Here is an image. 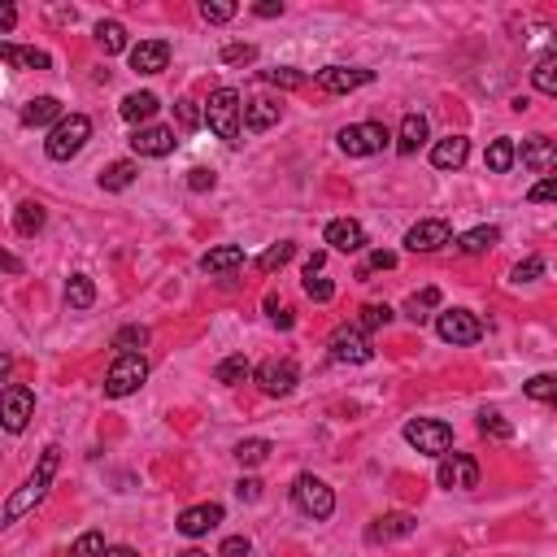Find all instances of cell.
Listing matches in <instances>:
<instances>
[{
    "mask_svg": "<svg viewBox=\"0 0 557 557\" xmlns=\"http://www.w3.org/2000/svg\"><path fill=\"white\" fill-rule=\"evenodd\" d=\"M57 466H61V449L57 444H48V449H44V458H40V466H35V475L26 479L18 492L9 497V505H5V522H18L22 514H31V510L48 497V483H53V475H57Z\"/></svg>",
    "mask_w": 557,
    "mask_h": 557,
    "instance_id": "6da1fadb",
    "label": "cell"
},
{
    "mask_svg": "<svg viewBox=\"0 0 557 557\" xmlns=\"http://www.w3.org/2000/svg\"><path fill=\"white\" fill-rule=\"evenodd\" d=\"M205 122L209 131L222 139V144H239V131H244V105H239L236 87H218L209 105H205Z\"/></svg>",
    "mask_w": 557,
    "mask_h": 557,
    "instance_id": "7a4b0ae2",
    "label": "cell"
},
{
    "mask_svg": "<svg viewBox=\"0 0 557 557\" xmlns=\"http://www.w3.org/2000/svg\"><path fill=\"white\" fill-rule=\"evenodd\" d=\"M92 139V122L83 118V114H70V118H61L53 131H48V139H44V153L53 161H70L83 153V144Z\"/></svg>",
    "mask_w": 557,
    "mask_h": 557,
    "instance_id": "3957f363",
    "label": "cell"
},
{
    "mask_svg": "<svg viewBox=\"0 0 557 557\" xmlns=\"http://www.w3.org/2000/svg\"><path fill=\"white\" fill-rule=\"evenodd\" d=\"M144 379H148V361H144V353H118L114 358V366L105 370V397H131V392H139L144 388Z\"/></svg>",
    "mask_w": 557,
    "mask_h": 557,
    "instance_id": "277c9868",
    "label": "cell"
},
{
    "mask_svg": "<svg viewBox=\"0 0 557 557\" xmlns=\"http://www.w3.org/2000/svg\"><path fill=\"white\" fill-rule=\"evenodd\" d=\"M292 505H297L305 518H314V522H327V518L336 514V492L314 475H300L292 483Z\"/></svg>",
    "mask_w": 557,
    "mask_h": 557,
    "instance_id": "5b68a950",
    "label": "cell"
},
{
    "mask_svg": "<svg viewBox=\"0 0 557 557\" xmlns=\"http://www.w3.org/2000/svg\"><path fill=\"white\" fill-rule=\"evenodd\" d=\"M405 440L414 444L418 453H427V458H444L453 449V427L440 422V418H410L405 422Z\"/></svg>",
    "mask_w": 557,
    "mask_h": 557,
    "instance_id": "8992f818",
    "label": "cell"
},
{
    "mask_svg": "<svg viewBox=\"0 0 557 557\" xmlns=\"http://www.w3.org/2000/svg\"><path fill=\"white\" fill-rule=\"evenodd\" d=\"M388 127L383 122H353V127H344L336 136L339 153H349V157H375L383 153V144H388Z\"/></svg>",
    "mask_w": 557,
    "mask_h": 557,
    "instance_id": "52a82bcc",
    "label": "cell"
},
{
    "mask_svg": "<svg viewBox=\"0 0 557 557\" xmlns=\"http://www.w3.org/2000/svg\"><path fill=\"white\" fill-rule=\"evenodd\" d=\"M31 414H35V392H31V388H22V383H9V388H5V400H0V418H5V431H9V436L26 431Z\"/></svg>",
    "mask_w": 557,
    "mask_h": 557,
    "instance_id": "ba28073f",
    "label": "cell"
},
{
    "mask_svg": "<svg viewBox=\"0 0 557 557\" xmlns=\"http://www.w3.org/2000/svg\"><path fill=\"white\" fill-rule=\"evenodd\" d=\"M436 331L444 344H479L483 339V322L471 309H444L436 319Z\"/></svg>",
    "mask_w": 557,
    "mask_h": 557,
    "instance_id": "9c48e42d",
    "label": "cell"
},
{
    "mask_svg": "<svg viewBox=\"0 0 557 557\" xmlns=\"http://www.w3.org/2000/svg\"><path fill=\"white\" fill-rule=\"evenodd\" d=\"M297 383H300V370L292 358H270L258 366V388L266 397H288Z\"/></svg>",
    "mask_w": 557,
    "mask_h": 557,
    "instance_id": "30bf717a",
    "label": "cell"
},
{
    "mask_svg": "<svg viewBox=\"0 0 557 557\" xmlns=\"http://www.w3.org/2000/svg\"><path fill=\"white\" fill-rule=\"evenodd\" d=\"M375 358V349H370V339L361 327H339L336 336H331V361L339 366H361V361Z\"/></svg>",
    "mask_w": 557,
    "mask_h": 557,
    "instance_id": "8fae6325",
    "label": "cell"
},
{
    "mask_svg": "<svg viewBox=\"0 0 557 557\" xmlns=\"http://www.w3.org/2000/svg\"><path fill=\"white\" fill-rule=\"evenodd\" d=\"M440 488H458V492H466V488H479V461L475 458H466V453H444L440 458Z\"/></svg>",
    "mask_w": 557,
    "mask_h": 557,
    "instance_id": "7c38bea8",
    "label": "cell"
},
{
    "mask_svg": "<svg viewBox=\"0 0 557 557\" xmlns=\"http://www.w3.org/2000/svg\"><path fill=\"white\" fill-rule=\"evenodd\" d=\"M444 244H453V227L444 218H427V222H418V227L405 231V248H410V253H436Z\"/></svg>",
    "mask_w": 557,
    "mask_h": 557,
    "instance_id": "4fadbf2b",
    "label": "cell"
},
{
    "mask_svg": "<svg viewBox=\"0 0 557 557\" xmlns=\"http://www.w3.org/2000/svg\"><path fill=\"white\" fill-rule=\"evenodd\" d=\"M518 161L532 170V175H540V179H553L557 175V139H527L522 148H518Z\"/></svg>",
    "mask_w": 557,
    "mask_h": 557,
    "instance_id": "5bb4252c",
    "label": "cell"
},
{
    "mask_svg": "<svg viewBox=\"0 0 557 557\" xmlns=\"http://www.w3.org/2000/svg\"><path fill=\"white\" fill-rule=\"evenodd\" d=\"M175 131L170 127H136V136H131V148H136L139 157H170L175 153Z\"/></svg>",
    "mask_w": 557,
    "mask_h": 557,
    "instance_id": "9a60e30c",
    "label": "cell"
},
{
    "mask_svg": "<svg viewBox=\"0 0 557 557\" xmlns=\"http://www.w3.org/2000/svg\"><path fill=\"white\" fill-rule=\"evenodd\" d=\"M370 79H375V70H358V66H327V70H319L322 92H358Z\"/></svg>",
    "mask_w": 557,
    "mask_h": 557,
    "instance_id": "2e32d148",
    "label": "cell"
},
{
    "mask_svg": "<svg viewBox=\"0 0 557 557\" xmlns=\"http://www.w3.org/2000/svg\"><path fill=\"white\" fill-rule=\"evenodd\" d=\"M170 66V44L166 40H139L131 48V70L136 75H161Z\"/></svg>",
    "mask_w": 557,
    "mask_h": 557,
    "instance_id": "e0dca14e",
    "label": "cell"
},
{
    "mask_svg": "<svg viewBox=\"0 0 557 557\" xmlns=\"http://www.w3.org/2000/svg\"><path fill=\"white\" fill-rule=\"evenodd\" d=\"M218 522H222V505H218V501H205V505H192V510H183L175 527H179L183 536L197 540V536H205V532H214Z\"/></svg>",
    "mask_w": 557,
    "mask_h": 557,
    "instance_id": "ac0fdd59",
    "label": "cell"
},
{
    "mask_svg": "<svg viewBox=\"0 0 557 557\" xmlns=\"http://www.w3.org/2000/svg\"><path fill=\"white\" fill-rule=\"evenodd\" d=\"M327 244L336 253H361L366 248V231L353 218H336V222H327Z\"/></svg>",
    "mask_w": 557,
    "mask_h": 557,
    "instance_id": "d6986e66",
    "label": "cell"
},
{
    "mask_svg": "<svg viewBox=\"0 0 557 557\" xmlns=\"http://www.w3.org/2000/svg\"><path fill=\"white\" fill-rule=\"evenodd\" d=\"M466 157H471V139L466 136H444L436 148H431V166H436V170H461Z\"/></svg>",
    "mask_w": 557,
    "mask_h": 557,
    "instance_id": "ffe728a7",
    "label": "cell"
},
{
    "mask_svg": "<svg viewBox=\"0 0 557 557\" xmlns=\"http://www.w3.org/2000/svg\"><path fill=\"white\" fill-rule=\"evenodd\" d=\"M410 532H414V518L410 514H383L370 522L366 540H370V544H392V540H405Z\"/></svg>",
    "mask_w": 557,
    "mask_h": 557,
    "instance_id": "44dd1931",
    "label": "cell"
},
{
    "mask_svg": "<svg viewBox=\"0 0 557 557\" xmlns=\"http://www.w3.org/2000/svg\"><path fill=\"white\" fill-rule=\"evenodd\" d=\"M278 114H283V105L270 96H253V100H244V127L248 131H270L278 122Z\"/></svg>",
    "mask_w": 557,
    "mask_h": 557,
    "instance_id": "7402d4cb",
    "label": "cell"
},
{
    "mask_svg": "<svg viewBox=\"0 0 557 557\" xmlns=\"http://www.w3.org/2000/svg\"><path fill=\"white\" fill-rule=\"evenodd\" d=\"M244 266V248L239 244H218V248H209L205 258H200V270L205 275H227V270H236Z\"/></svg>",
    "mask_w": 557,
    "mask_h": 557,
    "instance_id": "603a6c76",
    "label": "cell"
},
{
    "mask_svg": "<svg viewBox=\"0 0 557 557\" xmlns=\"http://www.w3.org/2000/svg\"><path fill=\"white\" fill-rule=\"evenodd\" d=\"M61 118H66V114H61L57 96H35L26 109H22V122H26V127H57Z\"/></svg>",
    "mask_w": 557,
    "mask_h": 557,
    "instance_id": "cb8c5ba5",
    "label": "cell"
},
{
    "mask_svg": "<svg viewBox=\"0 0 557 557\" xmlns=\"http://www.w3.org/2000/svg\"><path fill=\"white\" fill-rule=\"evenodd\" d=\"M157 109H161V100L153 96V92H131V96H127V100L118 105V114H122L127 122H136V127H144V122L153 118Z\"/></svg>",
    "mask_w": 557,
    "mask_h": 557,
    "instance_id": "d4e9b609",
    "label": "cell"
},
{
    "mask_svg": "<svg viewBox=\"0 0 557 557\" xmlns=\"http://www.w3.org/2000/svg\"><path fill=\"white\" fill-rule=\"evenodd\" d=\"M422 139H427V118L422 114H405L400 136H397V153L400 157H414L418 148H422Z\"/></svg>",
    "mask_w": 557,
    "mask_h": 557,
    "instance_id": "484cf974",
    "label": "cell"
},
{
    "mask_svg": "<svg viewBox=\"0 0 557 557\" xmlns=\"http://www.w3.org/2000/svg\"><path fill=\"white\" fill-rule=\"evenodd\" d=\"M0 57L14 61V66H22V70H48V66H53V57H48V53H40V48H18L14 40L0 44Z\"/></svg>",
    "mask_w": 557,
    "mask_h": 557,
    "instance_id": "4316f807",
    "label": "cell"
},
{
    "mask_svg": "<svg viewBox=\"0 0 557 557\" xmlns=\"http://www.w3.org/2000/svg\"><path fill=\"white\" fill-rule=\"evenodd\" d=\"M136 175H139L136 161H114V166L100 170V187H105V192H127V187L136 183Z\"/></svg>",
    "mask_w": 557,
    "mask_h": 557,
    "instance_id": "83f0119b",
    "label": "cell"
},
{
    "mask_svg": "<svg viewBox=\"0 0 557 557\" xmlns=\"http://www.w3.org/2000/svg\"><path fill=\"white\" fill-rule=\"evenodd\" d=\"M44 222H48V214H44V205H35V200H26V205L14 209V231L18 236H40Z\"/></svg>",
    "mask_w": 557,
    "mask_h": 557,
    "instance_id": "f1b7e54d",
    "label": "cell"
},
{
    "mask_svg": "<svg viewBox=\"0 0 557 557\" xmlns=\"http://www.w3.org/2000/svg\"><path fill=\"white\" fill-rule=\"evenodd\" d=\"M248 375H253V366H248V358H244V353H231V358H222L218 370H214V379H218V383H227V388L244 383Z\"/></svg>",
    "mask_w": 557,
    "mask_h": 557,
    "instance_id": "f546056e",
    "label": "cell"
},
{
    "mask_svg": "<svg viewBox=\"0 0 557 557\" xmlns=\"http://www.w3.org/2000/svg\"><path fill=\"white\" fill-rule=\"evenodd\" d=\"M96 44L105 48V57L122 53V48H127V26H122V22H114V18L96 22Z\"/></svg>",
    "mask_w": 557,
    "mask_h": 557,
    "instance_id": "4dcf8cb0",
    "label": "cell"
},
{
    "mask_svg": "<svg viewBox=\"0 0 557 557\" xmlns=\"http://www.w3.org/2000/svg\"><path fill=\"white\" fill-rule=\"evenodd\" d=\"M292 258H297V244H292V239H278L275 248H266V253L258 258V270L261 275H275V270H283Z\"/></svg>",
    "mask_w": 557,
    "mask_h": 557,
    "instance_id": "1f68e13d",
    "label": "cell"
},
{
    "mask_svg": "<svg viewBox=\"0 0 557 557\" xmlns=\"http://www.w3.org/2000/svg\"><path fill=\"white\" fill-rule=\"evenodd\" d=\"M92 300H96V283L87 275H75L66 283V305L70 309H92Z\"/></svg>",
    "mask_w": 557,
    "mask_h": 557,
    "instance_id": "d6a6232c",
    "label": "cell"
},
{
    "mask_svg": "<svg viewBox=\"0 0 557 557\" xmlns=\"http://www.w3.org/2000/svg\"><path fill=\"white\" fill-rule=\"evenodd\" d=\"M497 239H501L497 227H475V231H466V236L458 239V248L466 253V258H475V253H488Z\"/></svg>",
    "mask_w": 557,
    "mask_h": 557,
    "instance_id": "836d02e7",
    "label": "cell"
},
{
    "mask_svg": "<svg viewBox=\"0 0 557 557\" xmlns=\"http://www.w3.org/2000/svg\"><path fill=\"white\" fill-rule=\"evenodd\" d=\"M514 161H518L514 139H492V144H488V170H492V175H505Z\"/></svg>",
    "mask_w": 557,
    "mask_h": 557,
    "instance_id": "e575fe53",
    "label": "cell"
},
{
    "mask_svg": "<svg viewBox=\"0 0 557 557\" xmlns=\"http://www.w3.org/2000/svg\"><path fill=\"white\" fill-rule=\"evenodd\" d=\"M522 392L532 400H540V405H557V379L553 375H532L527 383H522Z\"/></svg>",
    "mask_w": 557,
    "mask_h": 557,
    "instance_id": "d590c367",
    "label": "cell"
},
{
    "mask_svg": "<svg viewBox=\"0 0 557 557\" xmlns=\"http://www.w3.org/2000/svg\"><path fill=\"white\" fill-rule=\"evenodd\" d=\"M270 458V440H239L236 444V461L239 466H261Z\"/></svg>",
    "mask_w": 557,
    "mask_h": 557,
    "instance_id": "8d00e7d4",
    "label": "cell"
},
{
    "mask_svg": "<svg viewBox=\"0 0 557 557\" xmlns=\"http://www.w3.org/2000/svg\"><path fill=\"white\" fill-rule=\"evenodd\" d=\"M532 83H536V92H544V96H557V53L544 57L536 70H532Z\"/></svg>",
    "mask_w": 557,
    "mask_h": 557,
    "instance_id": "74e56055",
    "label": "cell"
},
{
    "mask_svg": "<svg viewBox=\"0 0 557 557\" xmlns=\"http://www.w3.org/2000/svg\"><path fill=\"white\" fill-rule=\"evenodd\" d=\"M236 14H239L236 0H205V5H200V18L214 22V26H218V22H231Z\"/></svg>",
    "mask_w": 557,
    "mask_h": 557,
    "instance_id": "f35d334b",
    "label": "cell"
},
{
    "mask_svg": "<svg viewBox=\"0 0 557 557\" xmlns=\"http://www.w3.org/2000/svg\"><path fill=\"white\" fill-rule=\"evenodd\" d=\"M436 305H440V288H422L418 297H410L405 314H410L414 322H422V319H427V309H436Z\"/></svg>",
    "mask_w": 557,
    "mask_h": 557,
    "instance_id": "ab89813d",
    "label": "cell"
},
{
    "mask_svg": "<svg viewBox=\"0 0 557 557\" xmlns=\"http://www.w3.org/2000/svg\"><path fill=\"white\" fill-rule=\"evenodd\" d=\"M105 549H109V544H105L100 532H83V536L70 544V557H105Z\"/></svg>",
    "mask_w": 557,
    "mask_h": 557,
    "instance_id": "60d3db41",
    "label": "cell"
},
{
    "mask_svg": "<svg viewBox=\"0 0 557 557\" xmlns=\"http://www.w3.org/2000/svg\"><path fill=\"white\" fill-rule=\"evenodd\" d=\"M392 322V309L388 305H361V319L353 322V327H361V331H379V327H388Z\"/></svg>",
    "mask_w": 557,
    "mask_h": 557,
    "instance_id": "b9f144b4",
    "label": "cell"
},
{
    "mask_svg": "<svg viewBox=\"0 0 557 557\" xmlns=\"http://www.w3.org/2000/svg\"><path fill=\"white\" fill-rule=\"evenodd\" d=\"M144 344H148V331H144V327H122L118 336H114V349H118V353H136Z\"/></svg>",
    "mask_w": 557,
    "mask_h": 557,
    "instance_id": "7bdbcfd3",
    "label": "cell"
},
{
    "mask_svg": "<svg viewBox=\"0 0 557 557\" xmlns=\"http://www.w3.org/2000/svg\"><path fill=\"white\" fill-rule=\"evenodd\" d=\"M305 297L319 300V305H327V300L336 297V283H331V278H322V275H305Z\"/></svg>",
    "mask_w": 557,
    "mask_h": 557,
    "instance_id": "ee69618b",
    "label": "cell"
},
{
    "mask_svg": "<svg viewBox=\"0 0 557 557\" xmlns=\"http://www.w3.org/2000/svg\"><path fill=\"white\" fill-rule=\"evenodd\" d=\"M261 79L275 83V87H300V83H305V75H300V70H292V66H275V70H261Z\"/></svg>",
    "mask_w": 557,
    "mask_h": 557,
    "instance_id": "f6af8a7d",
    "label": "cell"
},
{
    "mask_svg": "<svg viewBox=\"0 0 557 557\" xmlns=\"http://www.w3.org/2000/svg\"><path fill=\"white\" fill-rule=\"evenodd\" d=\"M479 431H483V436H492V440H510V436H514V427H510L501 414H479Z\"/></svg>",
    "mask_w": 557,
    "mask_h": 557,
    "instance_id": "bcb514c9",
    "label": "cell"
},
{
    "mask_svg": "<svg viewBox=\"0 0 557 557\" xmlns=\"http://www.w3.org/2000/svg\"><path fill=\"white\" fill-rule=\"evenodd\" d=\"M222 61H227V66H248V61H258V48H253V44H227V48H222Z\"/></svg>",
    "mask_w": 557,
    "mask_h": 557,
    "instance_id": "7dc6e473",
    "label": "cell"
},
{
    "mask_svg": "<svg viewBox=\"0 0 557 557\" xmlns=\"http://www.w3.org/2000/svg\"><path fill=\"white\" fill-rule=\"evenodd\" d=\"M544 275V258H527L514 266V283L522 288V283H536V278Z\"/></svg>",
    "mask_w": 557,
    "mask_h": 557,
    "instance_id": "c3c4849f",
    "label": "cell"
},
{
    "mask_svg": "<svg viewBox=\"0 0 557 557\" xmlns=\"http://www.w3.org/2000/svg\"><path fill=\"white\" fill-rule=\"evenodd\" d=\"M175 114H179V122L187 127V131H197L200 122H205V114H200L197 100H179V105H175Z\"/></svg>",
    "mask_w": 557,
    "mask_h": 557,
    "instance_id": "681fc988",
    "label": "cell"
},
{
    "mask_svg": "<svg viewBox=\"0 0 557 557\" xmlns=\"http://www.w3.org/2000/svg\"><path fill=\"white\" fill-rule=\"evenodd\" d=\"M392 266H397V253H388V248H375V253H370V266H366V270H358V278H366L370 270H392Z\"/></svg>",
    "mask_w": 557,
    "mask_h": 557,
    "instance_id": "f907efd6",
    "label": "cell"
},
{
    "mask_svg": "<svg viewBox=\"0 0 557 557\" xmlns=\"http://www.w3.org/2000/svg\"><path fill=\"white\" fill-rule=\"evenodd\" d=\"M527 200H532V205H544V200H557V175H553V179H540L536 187L527 192Z\"/></svg>",
    "mask_w": 557,
    "mask_h": 557,
    "instance_id": "816d5d0a",
    "label": "cell"
},
{
    "mask_svg": "<svg viewBox=\"0 0 557 557\" xmlns=\"http://www.w3.org/2000/svg\"><path fill=\"white\" fill-rule=\"evenodd\" d=\"M187 187H192V192H209V187H214V170H205V166L187 170Z\"/></svg>",
    "mask_w": 557,
    "mask_h": 557,
    "instance_id": "f5cc1de1",
    "label": "cell"
},
{
    "mask_svg": "<svg viewBox=\"0 0 557 557\" xmlns=\"http://www.w3.org/2000/svg\"><path fill=\"white\" fill-rule=\"evenodd\" d=\"M266 309H270V319H275V327H283V331H288V327H292V309H283V305H278V297H266Z\"/></svg>",
    "mask_w": 557,
    "mask_h": 557,
    "instance_id": "db71d44e",
    "label": "cell"
},
{
    "mask_svg": "<svg viewBox=\"0 0 557 557\" xmlns=\"http://www.w3.org/2000/svg\"><path fill=\"white\" fill-rule=\"evenodd\" d=\"M248 549H253V544H248V536H231V540H222L218 553L222 557H248Z\"/></svg>",
    "mask_w": 557,
    "mask_h": 557,
    "instance_id": "11a10c76",
    "label": "cell"
},
{
    "mask_svg": "<svg viewBox=\"0 0 557 557\" xmlns=\"http://www.w3.org/2000/svg\"><path fill=\"white\" fill-rule=\"evenodd\" d=\"M236 497L239 501H258L261 497V483H258V479H239V483H236Z\"/></svg>",
    "mask_w": 557,
    "mask_h": 557,
    "instance_id": "9f6ffc18",
    "label": "cell"
},
{
    "mask_svg": "<svg viewBox=\"0 0 557 557\" xmlns=\"http://www.w3.org/2000/svg\"><path fill=\"white\" fill-rule=\"evenodd\" d=\"M253 14H258V18H278L283 5H278V0H261V5H253Z\"/></svg>",
    "mask_w": 557,
    "mask_h": 557,
    "instance_id": "6f0895ef",
    "label": "cell"
},
{
    "mask_svg": "<svg viewBox=\"0 0 557 557\" xmlns=\"http://www.w3.org/2000/svg\"><path fill=\"white\" fill-rule=\"evenodd\" d=\"M322 261H327V253H314V258L305 261V275H322Z\"/></svg>",
    "mask_w": 557,
    "mask_h": 557,
    "instance_id": "680465c9",
    "label": "cell"
},
{
    "mask_svg": "<svg viewBox=\"0 0 557 557\" xmlns=\"http://www.w3.org/2000/svg\"><path fill=\"white\" fill-rule=\"evenodd\" d=\"M105 557H136V549H127V544H109Z\"/></svg>",
    "mask_w": 557,
    "mask_h": 557,
    "instance_id": "91938a15",
    "label": "cell"
},
{
    "mask_svg": "<svg viewBox=\"0 0 557 557\" xmlns=\"http://www.w3.org/2000/svg\"><path fill=\"white\" fill-rule=\"evenodd\" d=\"M14 22H18V9H5V14H0V26H5V31H14Z\"/></svg>",
    "mask_w": 557,
    "mask_h": 557,
    "instance_id": "94428289",
    "label": "cell"
},
{
    "mask_svg": "<svg viewBox=\"0 0 557 557\" xmlns=\"http://www.w3.org/2000/svg\"><path fill=\"white\" fill-rule=\"evenodd\" d=\"M5 270H9V275H18V270H22V261L14 258V253H5Z\"/></svg>",
    "mask_w": 557,
    "mask_h": 557,
    "instance_id": "6125c7cd",
    "label": "cell"
},
{
    "mask_svg": "<svg viewBox=\"0 0 557 557\" xmlns=\"http://www.w3.org/2000/svg\"><path fill=\"white\" fill-rule=\"evenodd\" d=\"M179 557H209V553H200V549H187V553H179Z\"/></svg>",
    "mask_w": 557,
    "mask_h": 557,
    "instance_id": "be15d7a7",
    "label": "cell"
}]
</instances>
